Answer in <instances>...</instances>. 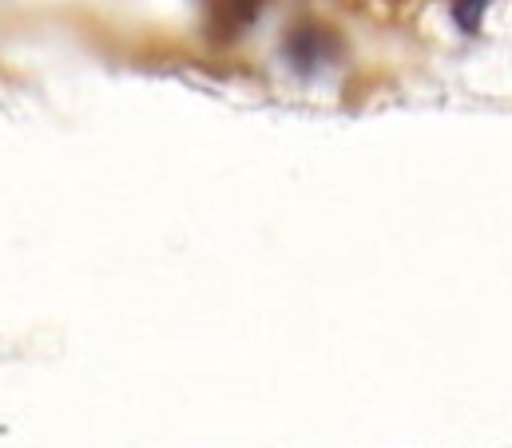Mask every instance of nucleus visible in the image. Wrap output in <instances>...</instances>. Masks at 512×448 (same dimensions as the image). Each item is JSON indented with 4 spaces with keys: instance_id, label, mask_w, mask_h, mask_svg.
I'll return each instance as SVG.
<instances>
[]
</instances>
